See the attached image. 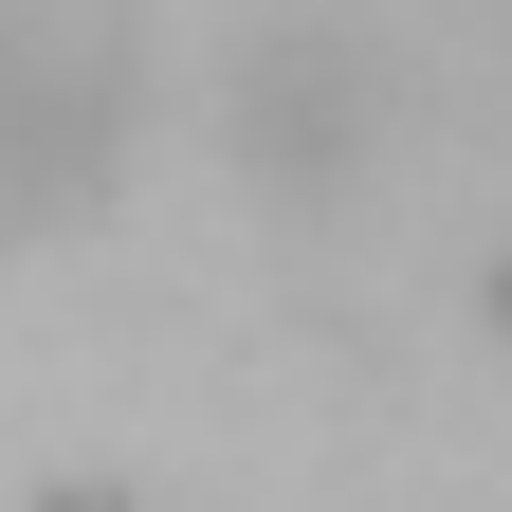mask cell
Returning <instances> with one entry per match:
<instances>
[{"label":"cell","instance_id":"6da1fadb","mask_svg":"<svg viewBox=\"0 0 512 512\" xmlns=\"http://www.w3.org/2000/svg\"><path fill=\"white\" fill-rule=\"evenodd\" d=\"M128 110H147V55H128V0H0V238L74 220Z\"/></svg>","mask_w":512,"mask_h":512}]
</instances>
